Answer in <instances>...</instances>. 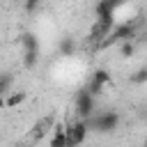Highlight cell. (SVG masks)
Masks as SVG:
<instances>
[{"label":"cell","instance_id":"cell-6","mask_svg":"<svg viewBox=\"0 0 147 147\" xmlns=\"http://www.w3.org/2000/svg\"><path fill=\"white\" fill-rule=\"evenodd\" d=\"M133 34H136L133 25L124 23V25H119V28L110 30V34H108V39H106V41H126V39H133Z\"/></svg>","mask_w":147,"mask_h":147},{"label":"cell","instance_id":"cell-13","mask_svg":"<svg viewBox=\"0 0 147 147\" xmlns=\"http://www.w3.org/2000/svg\"><path fill=\"white\" fill-rule=\"evenodd\" d=\"M133 53H136V46H133V41H131V39L122 41V46H119V55H122V57H131Z\"/></svg>","mask_w":147,"mask_h":147},{"label":"cell","instance_id":"cell-2","mask_svg":"<svg viewBox=\"0 0 147 147\" xmlns=\"http://www.w3.org/2000/svg\"><path fill=\"white\" fill-rule=\"evenodd\" d=\"M21 46H23V67L25 69H34L39 62V39L32 32H23L18 37Z\"/></svg>","mask_w":147,"mask_h":147},{"label":"cell","instance_id":"cell-8","mask_svg":"<svg viewBox=\"0 0 147 147\" xmlns=\"http://www.w3.org/2000/svg\"><path fill=\"white\" fill-rule=\"evenodd\" d=\"M51 145L53 147H67L69 145V138H67V126L57 124L55 131H53V138H51Z\"/></svg>","mask_w":147,"mask_h":147},{"label":"cell","instance_id":"cell-10","mask_svg":"<svg viewBox=\"0 0 147 147\" xmlns=\"http://www.w3.org/2000/svg\"><path fill=\"white\" fill-rule=\"evenodd\" d=\"M25 99H28V92H23V90H18V92H9V94H7V108H16V106H21Z\"/></svg>","mask_w":147,"mask_h":147},{"label":"cell","instance_id":"cell-12","mask_svg":"<svg viewBox=\"0 0 147 147\" xmlns=\"http://www.w3.org/2000/svg\"><path fill=\"white\" fill-rule=\"evenodd\" d=\"M11 83H14V76L11 74H0V94H9L11 92Z\"/></svg>","mask_w":147,"mask_h":147},{"label":"cell","instance_id":"cell-16","mask_svg":"<svg viewBox=\"0 0 147 147\" xmlns=\"http://www.w3.org/2000/svg\"><path fill=\"white\" fill-rule=\"evenodd\" d=\"M145 145H147V138H145Z\"/></svg>","mask_w":147,"mask_h":147},{"label":"cell","instance_id":"cell-14","mask_svg":"<svg viewBox=\"0 0 147 147\" xmlns=\"http://www.w3.org/2000/svg\"><path fill=\"white\" fill-rule=\"evenodd\" d=\"M39 5H41V0H25V2H23V9H25L28 14H34Z\"/></svg>","mask_w":147,"mask_h":147},{"label":"cell","instance_id":"cell-11","mask_svg":"<svg viewBox=\"0 0 147 147\" xmlns=\"http://www.w3.org/2000/svg\"><path fill=\"white\" fill-rule=\"evenodd\" d=\"M133 85H145L147 83V67H140V69H136L133 74H131V78H129Z\"/></svg>","mask_w":147,"mask_h":147},{"label":"cell","instance_id":"cell-4","mask_svg":"<svg viewBox=\"0 0 147 147\" xmlns=\"http://www.w3.org/2000/svg\"><path fill=\"white\" fill-rule=\"evenodd\" d=\"M87 131H90V124L87 119H76L67 126V138H69V145H83L85 138H87Z\"/></svg>","mask_w":147,"mask_h":147},{"label":"cell","instance_id":"cell-1","mask_svg":"<svg viewBox=\"0 0 147 147\" xmlns=\"http://www.w3.org/2000/svg\"><path fill=\"white\" fill-rule=\"evenodd\" d=\"M90 129L96 133H113L119 126V113L117 110H106V113H94L87 119Z\"/></svg>","mask_w":147,"mask_h":147},{"label":"cell","instance_id":"cell-5","mask_svg":"<svg viewBox=\"0 0 147 147\" xmlns=\"http://www.w3.org/2000/svg\"><path fill=\"white\" fill-rule=\"evenodd\" d=\"M110 83H113V78H110V71H108V69H94L87 90L96 96V94H101V90H103L106 85H110Z\"/></svg>","mask_w":147,"mask_h":147},{"label":"cell","instance_id":"cell-15","mask_svg":"<svg viewBox=\"0 0 147 147\" xmlns=\"http://www.w3.org/2000/svg\"><path fill=\"white\" fill-rule=\"evenodd\" d=\"M5 108H7V96L0 94V110H5Z\"/></svg>","mask_w":147,"mask_h":147},{"label":"cell","instance_id":"cell-3","mask_svg":"<svg viewBox=\"0 0 147 147\" xmlns=\"http://www.w3.org/2000/svg\"><path fill=\"white\" fill-rule=\"evenodd\" d=\"M74 108H76V115H78L80 119H90V117L96 113V99H94V94H92L87 87L78 90V92H76Z\"/></svg>","mask_w":147,"mask_h":147},{"label":"cell","instance_id":"cell-9","mask_svg":"<svg viewBox=\"0 0 147 147\" xmlns=\"http://www.w3.org/2000/svg\"><path fill=\"white\" fill-rule=\"evenodd\" d=\"M119 5V0H99L96 5V16H103V14H115V7Z\"/></svg>","mask_w":147,"mask_h":147},{"label":"cell","instance_id":"cell-7","mask_svg":"<svg viewBox=\"0 0 147 147\" xmlns=\"http://www.w3.org/2000/svg\"><path fill=\"white\" fill-rule=\"evenodd\" d=\"M76 41H74V37H69V34H64L62 39H60V44H57V51H60V55H64V57H71L74 53H76Z\"/></svg>","mask_w":147,"mask_h":147}]
</instances>
